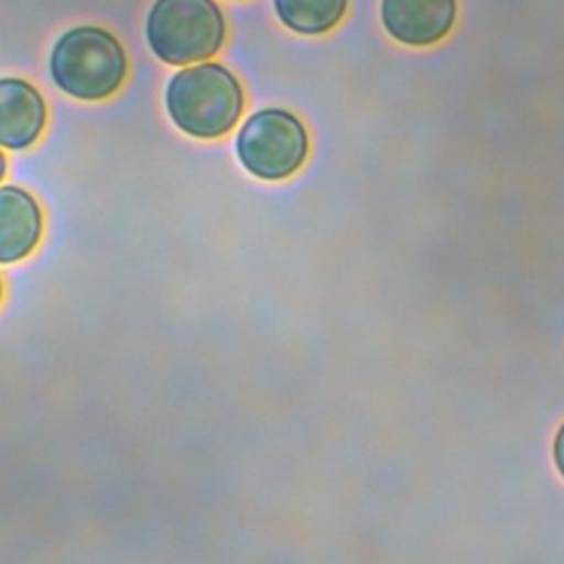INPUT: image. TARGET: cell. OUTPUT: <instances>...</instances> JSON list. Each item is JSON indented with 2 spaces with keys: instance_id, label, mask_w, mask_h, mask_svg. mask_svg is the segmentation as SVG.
I'll use <instances>...</instances> for the list:
<instances>
[{
  "instance_id": "6da1fadb",
  "label": "cell",
  "mask_w": 564,
  "mask_h": 564,
  "mask_svg": "<svg viewBox=\"0 0 564 564\" xmlns=\"http://www.w3.org/2000/svg\"><path fill=\"white\" fill-rule=\"evenodd\" d=\"M242 108L245 93L238 77L216 62L176 70L165 88V110L172 123L194 139L227 134Z\"/></svg>"
},
{
  "instance_id": "7a4b0ae2",
  "label": "cell",
  "mask_w": 564,
  "mask_h": 564,
  "mask_svg": "<svg viewBox=\"0 0 564 564\" xmlns=\"http://www.w3.org/2000/svg\"><path fill=\"white\" fill-rule=\"evenodd\" d=\"M48 70L62 93L82 101H97L121 88L128 57L110 31L75 26L53 44Z\"/></svg>"
},
{
  "instance_id": "3957f363",
  "label": "cell",
  "mask_w": 564,
  "mask_h": 564,
  "mask_svg": "<svg viewBox=\"0 0 564 564\" xmlns=\"http://www.w3.org/2000/svg\"><path fill=\"white\" fill-rule=\"evenodd\" d=\"M225 31V15L214 0H156L145 20L152 53L172 66L212 57Z\"/></svg>"
},
{
  "instance_id": "277c9868",
  "label": "cell",
  "mask_w": 564,
  "mask_h": 564,
  "mask_svg": "<svg viewBox=\"0 0 564 564\" xmlns=\"http://www.w3.org/2000/svg\"><path fill=\"white\" fill-rule=\"evenodd\" d=\"M236 154L249 174L262 181H282L306 161L308 132L293 112L264 108L238 130Z\"/></svg>"
},
{
  "instance_id": "5b68a950",
  "label": "cell",
  "mask_w": 564,
  "mask_h": 564,
  "mask_svg": "<svg viewBox=\"0 0 564 564\" xmlns=\"http://www.w3.org/2000/svg\"><path fill=\"white\" fill-rule=\"evenodd\" d=\"M381 22L397 42L430 46L456 22V0H381Z\"/></svg>"
},
{
  "instance_id": "8992f818",
  "label": "cell",
  "mask_w": 564,
  "mask_h": 564,
  "mask_svg": "<svg viewBox=\"0 0 564 564\" xmlns=\"http://www.w3.org/2000/svg\"><path fill=\"white\" fill-rule=\"evenodd\" d=\"M46 126L42 93L20 77L0 79V143L7 150L31 148Z\"/></svg>"
},
{
  "instance_id": "52a82bcc",
  "label": "cell",
  "mask_w": 564,
  "mask_h": 564,
  "mask_svg": "<svg viewBox=\"0 0 564 564\" xmlns=\"http://www.w3.org/2000/svg\"><path fill=\"white\" fill-rule=\"evenodd\" d=\"M42 209L37 200L18 185L0 189V260L4 264L26 258L42 236Z\"/></svg>"
},
{
  "instance_id": "ba28073f",
  "label": "cell",
  "mask_w": 564,
  "mask_h": 564,
  "mask_svg": "<svg viewBox=\"0 0 564 564\" xmlns=\"http://www.w3.org/2000/svg\"><path fill=\"white\" fill-rule=\"evenodd\" d=\"M284 26L302 35L330 31L346 13L348 0H273Z\"/></svg>"
},
{
  "instance_id": "9c48e42d",
  "label": "cell",
  "mask_w": 564,
  "mask_h": 564,
  "mask_svg": "<svg viewBox=\"0 0 564 564\" xmlns=\"http://www.w3.org/2000/svg\"><path fill=\"white\" fill-rule=\"evenodd\" d=\"M553 458H555L557 471H560L562 478H564V423H562V427L557 430L555 441H553Z\"/></svg>"
}]
</instances>
